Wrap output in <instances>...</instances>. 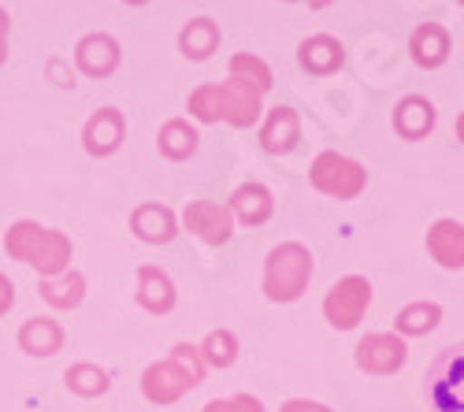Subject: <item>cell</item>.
Wrapping results in <instances>:
<instances>
[{
  "label": "cell",
  "instance_id": "1",
  "mask_svg": "<svg viewBox=\"0 0 464 412\" xmlns=\"http://www.w3.org/2000/svg\"><path fill=\"white\" fill-rule=\"evenodd\" d=\"M260 101L264 93L246 82V79H227V82H208V86H198L186 101V111L198 123H230V127H253L260 120Z\"/></svg>",
  "mask_w": 464,
  "mask_h": 412
},
{
  "label": "cell",
  "instance_id": "2",
  "mask_svg": "<svg viewBox=\"0 0 464 412\" xmlns=\"http://www.w3.org/2000/svg\"><path fill=\"white\" fill-rule=\"evenodd\" d=\"M5 249L12 260H23V264L42 272V279H56V275L71 272V256H74V245L63 231L42 227V223H34V219L12 223L5 235Z\"/></svg>",
  "mask_w": 464,
  "mask_h": 412
},
{
  "label": "cell",
  "instance_id": "3",
  "mask_svg": "<svg viewBox=\"0 0 464 412\" xmlns=\"http://www.w3.org/2000/svg\"><path fill=\"white\" fill-rule=\"evenodd\" d=\"M201 383H205V360H201L198 346L179 342V346H171L168 360H157V364L145 368L141 394L152 405H175Z\"/></svg>",
  "mask_w": 464,
  "mask_h": 412
},
{
  "label": "cell",
  "instance_id": "4",
  "mask_svg": "<svg viewBox=\"0 0 464 412\" xmlns=\"http://www.w3.org/2000/svg\"><path fill=\"white\" fill-rule=\"evenodd\" d=\"M308 279H313V253H308L301 242H283L267 253L264 260V293L267 302L290 305L308 290Z\"/></svg>",
  "mask_w": 464,
  "mask_h": 412
},
{
  "label": "cell",
  "instance_id": "5",
  "mask_svg": "<svg viewBox=\"0 0 464 412\" xmlns=\"http://www.w3.org/2000/svg\"><path fill=\"white\" fill-rule=\"evenodd\" d=\"M308 182H313V190H320L334 201H353V197L364 194L368 171H364V164L327 149V153H320L313 160V168H308Z\"/></svg>",
  "mask_w": 464,
  "mask_h": 412
},
{
  "label": "cell",
  "instance_id": "6",
  "mask_svg": "<svg viewBox=\"0 0 464 412\" xmlns=\"http://www.w3.org/2000/svg\"><path fill=\"white\" fill-rule=\"evenodd\" d=\"M423 390L435 412H464V342L439 350Z\"/></svg>",
  "mask_w": 464,
  "mask_h": 412
},
{
  "label": "cell",
  "instance_id": "7",
  "mask_svg": "<svg viewBox=\"0 0 464 412\" xmlns=\"http://www.w3.org/2000/svg\"><path fill=\"white\" fill-rule=\"evenodd\" d=\"M372 305V283L364 275H345L338 279L324 297V316L334 331H353Z\"/></svg>",
  "mask_w": 464,
  "mask_h": 412
},
{
  "label": "cell",
  "instance_id": "8",
  "mask_svg": "<svg viewBox=\"0 0 464 412\" xmlns=\"http://www.w3.org/2000/svg\"><path fill=\"white\" fill-rule=\"evenodd\" d=\"M409 360V346L394 331H375L357 342V368L364 376H394Z\"/></svg>",
  "mask_w": 464,
  "mask_h": 412
},
{
  "label": "cell",
  "instance_id": "9",
  "mask_svg": "<svg viewBox=\"0 0 464 412\" xmlns=\"http://www.w3.org/2000/svg\"><path fill=\"white\" fill-rule=\"evenodd\" d=\"M182 223L205 245H227L230 235H235V216H230L227 205H216V201H189L182 212Z\"/></svg>",
  "mask_w": 464,
  "mask_h": 412
},
{
  "label": "cell",
  "instance_id": "10",
  "mask_svg": "<svg viewBox=\"0 0 464 412\" xmlns=\"http://www.w3.org/2000/svg\"><path fill=\"white\" fill-rule=\"evenodd\" d=\"M123 141H127V120H123L120 108H97L82 127V145L97 160L115 157L123 149Z\"/></svg>",
  "mask_w": 464,
  "mask_h": 412
},
{
  "label": "cell",
  "instance_id": "11",
  "mask_svg": "<svg viewBox=\"0 0 464 412\" xmlns=\"http://www.w3.org/2000/svg\"><path fill=\"white\" fill-rule=\"evenodd\" d=\"M134 302H138L145 312H152V316H168V312L175 309V302H179V290H175V283H171V275H168L164 268L141 264V268H138Z\"/></svg>",
  "mask_w": 464,
  "mask_h": 412
},
{
  "label": "cell",
  "instance_id": "12",
  "mask_svg": "<svg viewBox=\"0 0 464 412\" xmlns=\"http://www.w3.org/2000/svg\"><path fill=\"white\" fill-rule=\"evenodd\" d=\"M74 63L86 79H108L120 67V42L108 34H86L79 45H74Z\"/></svg>",
  "mask_w": 464,
  "mask_h": 412
},
{
  "label": "cell",
  "instance_id": "13",
  "mask_svg": "<svg viewBox=\"0 0 464 412\" xmlns=\"http://www.w3.org/2000/svg\"><path fill=\"white\" fill-rule=\"evenodd\" d=\"M450 53H453V37H450V30L442 23H420L412 30V37H409V56L423 71L442 67L450 60Z\"/></svg>",
  "mask_w": 464,
  "mask_h": 412
},
{
  "label": "cell",
  "instance_id": "14",
  "mask_svg": "<svg viewBox=\"0 0 464 412\" xmlns=\"http://www.w3.org/2000/svg\"><path fill=\"white\" fill-rule=\"evenodd\" d=\"M130 231L138 242L145 245H168L175 235H179V219L168 205H157V201H145L130 212Z\"/></svg>",
  "mask_w": 464,
  "mask_h": 412
},
{
  "label": "cell",
  "instance_id": "15",
  "mask_svg": "<svg viewBox=\"0 0 464 412\" xmlns=\"http://www.w3.org/2000/svg\"><path fill=\"white\" fill-rule=\"evenodd\" d=\"M297 63H301V71L316 74V79H327V74L342 71L345 45L331 34H313V37H304V42L297 45Z\"/></svg>",
  "mask_w": 464,
  "mask_h": 412
},
{
  "label": "cell",
  "instance_id": "16",
  "mask_svg": "<svg viewBox=\"0 0 464 412\" xmlns=\"http://www.w3.org/2000/svg\"><path fill=\"white\" fill-rule=\"evenodd\" d=\"M301 141V120L290 104H279L267 111V120L260 127V145L267 157H286L290 149Z\"/></svg>",
  "mask_w": 464,
  "mask_h": 412
},
{
  "label": "cell",
  "instance_id": "17",
  "mask_svg": "<svg viewBox=\"0 0 464 412\" xmlns=\"http://www.w3.org/2000/svg\"><path fill=\"white\" fill-rule=\"evenodd\" d=\"M227 208H230V216H235L238 223H246V227H264V223L276 216V197H272L267 186L246 182V186H238V190H235V197H230Z\"/></svg>",
  "mask_w": 464,
  "mask_h": 412
},
{
  "label": "cell",
  "instance_id": "18",
  "mask_svg": "<svg viewBox=\"0 0 464 412\" xmlns=\"http://www.w3.org/2000/svg\"><path fill=\"white\" fill-rule=\"evenodd\" d=\"M428 253L439 260L446 272L464 268V223L457 219H439L428 231Z\"/></svg>",
  "mask_w": 464,
  "mask_h": 412
},
{
  "label": "cell",
  "instance_id": "19",
  "mask_svg": "<svg viewBox=\"0 0 464 412\" xmlns=\"http://www.w3.org/2000/svg\"><path fill=\"white\" fill-rule=\"evenodd\" d=\"M435 104L428 97H401L398 108H394V130L405 138V141H420L435 130Z\"/></svg>",
  "mask_w": 464,
  "mask_h": 412
},
{
  "label": "cell",
  "instance_id": "20",
  "mask_svg": "<svg viewBox=\"0 0 464 412\" xmlns=\"http://www.w3.org/2000/svg\"><path fill=\"white\" fill-rule=\"evenodd\" d=\"M19 350L26 357H56L63 350V327L49 316H30L19 327Z\"/></svg>",
  "mask_w": 464,
  "mask_h": 412
},
{
  "label": "cell",
  "instance_id": "21",
  "mask_svg": "<svg viewBox=\"0 0 464 412\" xmlns=\"http://www.w3.org/2000/svg\"><path fill=\"white\" fill-rule=\"evenodd\" d=\"M198 145H201V138H198V127H193L189 120H168L157 134V153L171 164L189 160L193 153H198Z\"/></svg>",
  "mask_w": 464,
  "mask_h": 412
},
{
  "label": "cell",
  "instance_id": "22",
  "mask_svg": "<svg viewBox=\"0 0 464 412\" xmlns=\"http://www.w3.org/2000/svg\"><path fill=\"white\" fill-rule=\"evenodd\" d=\"M216 49H219V23L216 19L198 15L179 30V53L186 60H208Z\"/></svg>",
  "mask_w": 464,
  "mask_h": 412
},
{
  "label": "cell",
  "instance_id": "23",
  "mask_svg": "<svg viewBox=\"0 0 464 412\" xmlns=\"http://www.w3.org/2000/svg\"><path fill=\"white\" fill-rule=\"evenodd\" d=\"M37 290H42L45 305L67 312V309H79V305H82L86 279H82L79 272H63V275H56V279H42V283H37Z\"/></svg>",
  "mask_w": 464,
  "mask_h": 412
},
{
  "label": "cell",
  "instance_id": "24",
  "mask_svg": "<svg viewBox=\"0 0 464 412\" xmlns=\"http://www.w3.org/2000/svg\"><path fill=\"white\" fill-rule=\"evenodd\" d=\"M439 323H442V305L412 302L394 316V334H401V339H420V334H431Z\"/></svg>",
  "mask_w": 464,
  "mask_h": 412
},
{
  "label": "cell",
  "instance_id": "25",
  "mask_svg": "<svg viewBox=\"0 0 464 412\" xmlns=\"http://www.w3.org/2000/svg\"><path fill=\"white\" fill-rule=\"evenodd\" d=\"M63 383H67V390L71 394H79V398H101V394H108L111 390V376L101 368V364H71L67 371H63Z\"/></svg>",
  "mask_w": 464,
  "mask_h": 412
},
{
  "label": "cell",
  "instance_id": "26",
  "mask_svg": "<svg viewBox=\"0 0 464 412\" xmlns=\"http://www.w3.org/2000/svg\"><path fill=\"white\" fill-rule=\"evenodd\" d=\"M198 353L212 368H235V360H238V334L235 331H212L208 339L198 346Z\"/></svg>",
  "mask_w": 464,
  "mask_h": 412
},
{
  "label": "cell",
  "instance_id": "27",
  "mask_svg": "<svg viewBox=\"0 0 464 412\" xmlns=\"http://www.w3.org/2000/svg\"><path fill=\"white\" fill-rule=\"evenodd\" d=\"M230 79H246V82H253L260 93H267V90L276 86L272 67H267L260 56H253V53H235V56H230Z\"/></svg>",
  "mask_w": 464,
  "mask_h": 412
},
{
  "label": "cell",
  "instance_id": "28",
  "mask_svg": "<svg viewBox=\"0 0 464 412\" xmlns=\"http://www.w3.org/2000/svg\"><path fill=\"white\" fill-rule=\"evenodd\" d=\"M201 412H264V401L253 398V394H230V398L208 401Z\"/></svg>",
  "mask_w": 464,
  "mask_h": 412
},
{
  "label": "cell",
  "instance_id": "29",
  "mask_svg": "<svg viewBox=\"0 0 464 412\" xmlns=\"http://www.w3.org/2000/svg\"><path fill=\"white\" fill-rule=\"evenodd\" d=\"M12 305H15V283L0 272V316H8Z\"/></svg>",
  "mask_w": 464,
  "mask_h": 412
},
{
  "label": "cell",
  "instance_id": "30",
  "mask_svg": "<svg viewBox=\"0 0 464 412\" xmlns=\"http://www.w3.org/2000/svg\"><path fill=\"white\" fill-rule=\"evenodd\" d=\"M279 412H334V408H327L324 401H308V398H294V401H286Z\"/></svg>",
  "mask_w": 464,
  "mask_h": 412
},
{
  "label": "cell",
  "instance_id": "31",
  "mask_svg": "<svg viewBox=\"0 0 464 412\" xmlns=\"http://www.w3.org/2000/svg\"><path fill=\"white\" fill-rule=\"evenodd\" d=\"M8 34H12V19L5 8H0V67L8 63Z\"/></svg>",
  "mask_w": 464,
  "mask_h": 412
},
{
  "label": "cell",
  "instance_id": "32",
  "mask_svg": "<svg viewBox=\"0 0 464 412\" xmlns=\"http://www.w3.org/2000/svg\"><path fill=\"white\" fill-rule=\"evenodd\" d=\"M457 138L464 141V111H460V116H457Z\"/></svg>",
  "mask_w": 464,
  "mask_h": 412
}]
</instances>
